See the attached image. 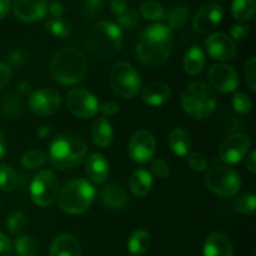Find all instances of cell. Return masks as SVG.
I'll list each match as a JSON object with an SVG mask.
<instances>
[{
	"label": "cell",
	"instance_id": "obj_1",
	"mask_svg": "<svg viewBox=\"0 0 256 256\" xmlns=\"http://www.w3.org/2000/svg\"><path fill=\"white\" fill-rule=\"evenodd\" d=\"M172 49V32L165 24L148 26L138 39L135 54L145 66H159L169 59Z\"/></svg>",
	"mask_w": 256,
	"mask_h": 256
},
{
	"label": "cell",
	"instance_id": "obj_2",
	"mask_svg": "<svg viewBox=\"0 0 256 256\" xmlns=\"http://www.w3.org/2000/svg\"><path fill=\"white\" fill-rule=\"evenodd\" d=\"M88 145L82 136L64 132L55 138L49 148L48 160L58 170H70L84 159Z\"/></svg>",
	"mask_w": 256,
	"mask_h": 256
},
{
	"label": "cell",
	"instance_id": "obj_3",
	"mask_svg": "<svg viewBox=\"0 0 256 256\" xmlns=\"http://www.w3.org/2000/svg\"><path fill=\"white\" fill-rule=\"evenodd\" d=\"M86 46L98 59H112L122 48V29L112 22H96L88 32Z\"/></svg>",
	"mask_w": 256,
	"mask_h": 256
},
{
	"label": "cell",
	"instance_id": "obj_4",
	"mask_svg": "<svg viewBox=\"0 0 256 256\" xmlns=\"http://www.w3.org/2000/svg\"><path fill=\"white\" fill-rule=\"evenodd\" d=\"M52 74L62 85H74L82 82L88 72V62L82 52L74 48L58 50L52 59Z\"/></svg>",
	"mask_w": 256,
	"mask_h": 256
},
{
	"label": "cell",
	"instance_id": "obj_5",
	"mask_svg": "<svg viewBox=\"0 0 256 256\" xmlns=\"http://www.w3.org/2000/svg\"><path fill=\"white\" fill-rule=\"evenodd\" d=\"M59 206L64 212L79 215L86 212L95 198V189L85 179H72L68 182L59 192Z\"/></svg>",
	"mask_w": 256,
	"mask_h": 256
},
{
	"label": "cell",
	"instance_id": "obj_6",
	"mask_svg": "<svg viewBox=\"0 0 256 256\" xmlns=\"http://www.w3.org/2000/svg\"><path fill=\"white\" fill-rule=\"evenodd\" d=\"M182 108L186 115L196 120L209 118L216 108L212 90L204 82H190L182 95Z\"/></svg>",
	"mask_w": 256,
	"mask_h": 256
},
{
	"label": "cell",
	"instance_id": "obj_7",
	"mask_svg": "<svg viewBox=\"0 0 256 256\" xmlns=\"http://www.w3.org/2000/svg\"><path fill=\"white\" fill-rule=\"evenodd\" d=\"M204 182L210 192L224 198L234 196L242 188L239 174L225 165H216L208 170Z\"/></svg>",
	"mask_w": 256,
	"mask_h": 256
},
{
	"label": "cell",
	"instance_id": "obj_8",
	"mask_svg": "<svg viewBox=\"0 0 256 256\" xmlns=\"http://www.w3.org/2000/svg\"><path fill=\"white\" fill-rule=\"evenodd\" d=\"M112 92L120 98L132 99L142 89V78L130 64L119 62L112 68L109 76Z\"/></svg>",
	"mask_w": 256,
	"mask_h": 256
},
{
	"label": "cell",
	"instance_id": "obj_9",
	"mask_svg": "<svg viewBox=\"0 0 256 256\" xmlns=\"http://www.w3.org/2000/svg\"><path fill=\"white\" fill-rule=\"evenodd\" d=\"M59 195V180L52 170H42L30 184V198L38 206H49Z\"/></svg>",
	"mask_w": 256,
	"mask_h": 256
},
{
	"label": "cell",
	"instance_id": "obj_10",
	"mask_svg": "<svg viewBox=\"0 0 256 256\" xmlns=\"http://www.w3.org/2000/svg\"><path fill=\"white\" fill-rule=\"evenodd\" d=\"M68 109L72 115L80 119H92L99 112L98 98L84 88H75L68 92Z\"/></svg>",
	"mask_w": 256,
	"mask_h": 256
},
{
	"label": "cell",
	"instance_id": "obj_11",
	"mask_svg": "<svg viewBox=\"0 0 256 256\" xmlns=\"http://www.w3.org/2000/svg\"><path fill=\"white\" fill-rule=\"evenodd\" d=\"M29 108L34 114L49 116L62 108V96L59 92L50 88H40L30 94Z\"/></svg>",
	"mask_w": 256,
	"mask_h": 256
},
{
	"label": "cell",
	"instance_id": "obj_12",
	"mask_svg": "<svg viewBox=\"0 0 256 256\" xmlns=\"http://www.w3.org/2000/svg\"><path fill=\"white\" fill-rule=\"evenodd\" d=\"M252 140L246 134H234L225 139L219 148V158L226 164H238L249 152Z\"/></svg>",
	"mask_w": 256,
	"mask_h": 256
},
{
	"label": "cell",
	"instance_id": "obj_13",
	"mask_svg": "<svg viewBox=\"0 0 256 256\" xmlns=\"http://www.w3.org/2000/svg\"><path fill=\"white\" fill-rule=\"evenodd\" d=\"M129 155L135 162L144 164L152 159L156 150V139L149 130H139L129 142Z\"/></svg>",
	"mask_w": 256,
	"mask_h": 256
},
{
	"label": "cell",
	"instance_id": "obj_14",
	"mask_svg": "<svg viewBox=\"0 0 256 256\" xmlns=\"http://www.w3.org/2000/svg\"><path fill=\"white\" fill-rule=\"evenodd\" d=\"M208 54L219 62H229L236 55V42L224 32H212L205 40Z\"/></svg>",
	"mask_w": 256,
	"mask_h": 256
},
{
	"label": "cell",
	"instance_id": "obj_15",
	"mask_svg": "<svg viewBox=\"0 0 256 256\" xmlns=\"http://www.w3.org/2000/svg\"><path fill=\"white\" fill-rule=\"evenodd\" d=\"M208 78L214 89L220 92H234L239 86L236 70L228 64H215L210 68Z\"/></svg>",
	"mask_w": 256,
	"mask_h": 256
},
{
	"label": "cell",
	"instance_id": "obj_16",
	"mask_svg": "<svg viewBox=\"0 0 256 256\" xmlns=\"http://www.w3.org/2000/svg\"><path fill=\"white\" fill-rule=\"evenodd\" d=\"M224 9L216 2H209L198 10L192 20V26L200 34H206L214 30L222 22Z\"/></svg>",
	"mask_w": 256,
	"mask_h": 256
},
{
	"label": "cell",
	"instance_id": "obj_17",
	"mask_svg": "<svg viewBox=\"0 0 256 256\" xmlns=\"http://www.w3.org/2000/svg\"><path fill=\"white\" fill-rule=\"evenodd\" d=\"M48 6V0H14L12 12L22 22H32L45 16Z\"/></svg>",
	"mask_w": 256,
	"mask_h": 256
},
{
	"label": "cell",
	"instance_id": "obj_18",
	"mask_svg": "<svg viewBox=\"0 0 256 256\" xmlns=\"http://www.w3.org/2000/svg\"><path fill=\"white\" fill-rule=\"evenodd\" d=\"M100 199H102V204L109 208L110 210H122L129 202V198H128L124 188L115 182L108 184L106 186L102 188V192H100Z\"/></svg>",
	"mask_w": 256,
	"mask_h": 256
},
{
	"label": "cell",
	"instance_id": "obj_19",
	"mask_svg": "<svg viewBox=\"0 0 256 256\" xmlns=\"http://www.w3.org/2000/svg\"><path fill=\"white\" fill-rule=\"evenodd\" d=\"M50 256H82V246L72 235H58L50 245Z\"/></svg>",
	"mask_w": 256,
	"mask_h": 256
},
{
	"label": "cell",
	"instance_id": "obj_20",
	"mask_svg": "<svg viewBox=\"0 0 256 256\" xmlns=\"http://www.w3.org/2000/svg\"><path fill=\"white\" fill-rule=\"evenodd\" d=\"M85 172L95 184H102L109 176V162L102 154H92L86 159Z\"/></svg>",
	"mask_w": 256,
	"mask_h": 256
},
{
	"label": "cell",
	"instance_id": "obj_21",
	"mask_svg": "<svg viewBox=\"0 0 256 256\" xmlns=\"http://www.w3.org/2000/svg\"><path fill=\"white\" fill-rule=\"evenodd\" d=\"M204 256H232V245L222 232H212L205 240Z\"/></svg>",
	"mask_w": 256,
	"mask_h": 256
},
{
	"label": "cell",
	"instance_id": "obj_22",
	"mask_svg": "<svg viewBox=\"0 0 256 256\" xmlns=\"http://www.w3.org/2000/svg\"><path fill=\"white\" fill-rule=\"evenodd\" d=\"M172 90L165 82H152L142 89V98L144 102L152 106H160L170 99Z\"/></svg>",
	"mask_w": 256,
	"mask_h": 256
},
{
	"label": "cell",
	"instance_id": "obj_23",
	"mask_svg": "<svg viewBox=\"0 0 256 256\" xmlns=\"http://www.w3.org/2000/svg\"><path fill=\"white\" fill-rule=\"evenodd\" d=\"M192 135L182 128H175L169 134V146L176 156H186L192 150Z\"/></svg>",
	"mask_w": 256,
	"mask_h": 256
},
{
	"label": "cell",
	"instance_id": "obj_24",
	"mask_svg": "<svg viewBox=\"0 0 256 256\" xmlns=\"http://www.w3.org/2000/svg\"><path fill=\"white\" fill-rule=\"evenodd\" d=\"M92 142L99 148H108L114 138L112 122L105 116L98 118L92 125Z\"/></svg>",
	"mask_w": 256,
	"mask_h": 256
},
{
	"label": "cell",
	"instance_id": "obj_25",
	"mask_svg": "<svg viewBox=\"0 0 256 256\" xmlns=\"http://www.w3.org/2000/svg\"><path fill=\"white\" fill-rule=\"evenodd\" d=\"M152 176L149 170L136 169L132 172L129 180V188L132 194L138 198L146 196L152 188Z\"/></svg>",
	"mask_w": 256,
	"mask_h": 256
},
{
	"label": "cell",
	"instance_id": "obj_26",
	"mask_svg": "<svg viewBox=\"0 0 256 256\" xmlns=\"http://www.w3.org/2000/svg\"><path fill=\"white\" fill-rule=\"evenodd\" d=\"M182 65L188 74L198 75L202 72L205 65V52L198 45H192L184 54Z\"/></svg>",
	"mask_w": 256,
	"mask_h": 256
},
{
	"label": "cell",
	"instance_id": "obj_27",
	"mask_svg": "<svg viewBox=\"0 0 256 256\" xmlns=\"http://www.w3.org/2000/svg\"><path fill=\"white\" fill-rule=\"evenodd\" d=\"M150 246H152V236L144 229L135 230L128 240V250L132 256L145 254L150 249Z\"/></svg>",
	"mask_w": 256,
	"mask_h": 256
},
{
	"label": "cell",
	"instance_id": "obj_28",
	"mask_svg": "<svg viewBox=\"0 0 256 256\" xmlns=\"http://www.w3.org/2000/svg\"><path fill=\"white\" fill-rule=\"evenodd\" d=\"M22 109H24V102L20 95L15 92H6L0 99V112L10 119L19 116Z\"/></svg>",
	"mask_w": 256,
	"mask_h": 256
},
{
	"label": "cell",
	"instance_id": "obj_29",
	"mask_svg": "<svg viewBox=\"0 0 256 256\" xmlns=\"http://www.w3.org/2000/svg\"><path fill=\"white\" fill-rule=\"evenodd\" d=\"M256 0H232V14L238 22H246L255 14Z\"/></svg>",
	"mask_w": 256,
	"mask_h": 256
},
{
	"label": "cell",
	"instance_id": "obj_30",
	"mask_svg": "<svg viewBox=\"0 0 256 256\" xmlns=\"http://www.w3.org/2000/svg\"><path fill=\"white\" fill-rule=\"evenodd\" d=\"M19 175L10 165L2 164L0 166V189L10 192L19 186Z\"/></svg>",
	"mask_w": 256,
	"mask_h": 256
},
{
	"label": "cell",
	"instance_id": "obj_31",
	"mask_svg": "<svg viewBox=\"0 0 256 256\" xmlns=\"http://www.w3.org/2000/svg\"><path fill=\"white\" fill-rule=\"evenodd\" d=\"M139 14L145 19L156 22L165 16V8L156 0H146L140 5Z\"/></svg>",
	"mask_w": 256,
	"mask_h": 256
},
{
	"label": "cell",
	"instance_id": "obj_32",
	"mask_svg": "<svg viewBox=\"0 0 256 256\" xmlns=\"http://www.w3.org/2000/svg\"><path fill=\"white\" fill-rule=\"evenodd\" d=\"M189 8L188 6H178L174 8L168 15V26L170 30L182 29L186 25L189 20Z\"/></svg>",
	"mask_w": 256,
	"mask_h": 256
},
{
	"label": "cell",
	"instance_id": "obj_33",
	"mask_svg": "<svg viewBox=\"0 0 256 256\" xmlns=\"http://www.w3.org/2000/svg\"><path fill=\"white\" fill-rule=\"evenodd\" d=\"M14 250L18 256H35L38 254V242L32 236L22 235L15 240Z\"/></svg>",
	"mask_w": 256,
	"mask_h": 256
},
{
	"label": "cell",
	"instance_id": "obj_34",
	"mask_svg": "<svg viewBox=\"0 0 256 256\" xmlns=\"http://www.w3.org/2000/svg\"><path fill=\"white\" fill-rule=\"evenodd\" d=\"M48 160V155L44 152L38 149H32L29 152H24L20 159L22 165L26 169H35V168H40L44 165Z\"/></svg>",
	"mask_w": 256,
	"mask_h": 256
},
{
	"label": "cell",
	"instance_id": "obj_35",
	"mask_svg": "<svg viewBox=\"0 0 256 256\" xmlns=\"http://www.w3.org/2000/svg\"><path fill=\"white\" fill-rule=\"evenodd\" d=\"M234 209L242 215L254 214L256 210V196L252 192H246L234 202Z\"/></svg>",
	"mask_w": 256,
	"mask_h": 256
},
{
	"label": "cell",
	"instance_id": "obj_36",
	"mask_svg": "<svg viewBox=\"0 0 256 256\" xmlns=\"http://www.w3.org/2000/svg\"><path fill=\"white\" fill-rule=\"evenodd\" d=\"M48 32L56 38H65L70 34V24L62 18H52L45 24Z\"/></svg>",
	"mask_w": 256,
	"mask_h": 256
},
{
	"label": "cell",
	"instance_id": "obj_37",
	"mask_svg": "<svg viewBox=\"0 0 256 256\" xmlns=\"http://www.w3.org/2000/svg\"><path fill=\"white\" fill-rule=\"evenodd\" d=\"M140 20V14L138 10H135L134 8H126L124 12H122L120 15L116 16L118 26L119 28H125V29H130V28H134L135 25H138Z\"/></svg>",
	"mask_w": 256,
	"mask_h": 256
},
{
	"label": "cell",
	"instance_id": "obj_38",
	"mask_svg": "<svg viewBox=\"0 0 256 256\" xmlns=\"http://www.w3.org/2000/svg\"><path fill=\"white\" fill-rule=\"evenodd\" d=\"M232 109L242 115H248L252 110V102L249 95L244 92H235L232 96Z\"/></svg>",
	"mask_w": 256,
	"mask_h": 256
},
{
	"label": "cell",
	"instance_id": "obj_39",
	"mask_svg": "<svg viewBox=\"0 0 256 256\" xmlns=\"http://www.w3.org/2000/svg\"><path fill=\"white\" fill-rule=\"evenodd\" d=\"M26 225V216L22 212H12L6 219V228L12 234L16 235Z\"/></svg>",
	"mask_w": 256,
	"mask_h": 256
},
{
	"label": "cell",
	"instance_id": "obj_40",
	"mask_svg": "<svg viewBox=\"0 0 256 256\" xmlns=\"http://www.w3.org/2000/svg\"><path fill=\"white\" fill-rule=\"evenodd\" d=\"M188 162H189V166L194 172H202L208 169V160L202 152H192V154H189Z\"/></svg>",
	"mask_w": 256,
	"mask_h": 256
},
{
	"label": "cell",
	"instance_id": "obj_41",
	"mask_svg": "<svg viewBox=\"0 0 256 256\" xmlns=\"http://www.w3.org/2000/svg\"><path fill=\"white\" fill-rule=\"evenodd\" d=\"M150 169H152V174L160 179H166L170 176L169 165L162 159H152L150 162Z\"/></svg>",
	"mask_w": 256,
	"mask_h": 256
},
{
	"label": "cell",
	"instance_id": "obj_42",
	"mask_svg": "<svg viewBox=\"0 0 256 256\" xmlns=\"http://www.w3.org/2000/svg\"><path fill=\"white\" fill-rule=\"evenodd\" d=\"M245 79L252 92L256 90V58L252 56L245 64Z\"/></svg>",
	"mask_w": 256,
	"mask_h": 256
},
{
	"label": "cell",
	"instance_id": "obj_43",
	"mask_svg": "<svg viewBox=\"0 0 256 256\" xmlns=\"http://www.w3.org/2000/svg\"><path fill=\"white\" fill-rule=\"evenodd\" d=\"M102 6V0H84L82 12L85 16L95 18L100 12Z\"/></svg>",
	"mask_w": 256,
	"mask_h": 256
},
{
	"label": "cell",
	"instance_id": "obj_44",
	"mask_svg": "<svg viewBox=\"0 0 256 256\" xmlns=\"http://www.w3.org/2000/svg\"><path fill=\"white\" fill-rule=\"evenodd\" d=\"M249 25L236 24L234 25V26H232V29H230V38H232L235 42H240V40H242L248 34H249Z\"/></svg>",
	"mask_w": 256,
	"mask_h": 256
},
{
	"label": "cell",
	"instance_id": "obj_45",
	"mask_svg": "<svg viewBox=\"0 0 256 256\" xmlns=\"http://www.w3.org/2000/svg\"><path fill=\"white\" fill-rule=\"evenodd\" d=\"M99 110L105 115V116H112V115L118 114L120 110L119 104L114 102H106L104 104H102V106H99Z\"/></svg>",
	"mask_w": 256,
	"mask_h": 256
},
{
	"label": "cell",
	"instance_id": "obj_46",
	"mask_svg": "<svg viewBox=\"0 0 256 256\" xmlns=\"http://www.w3.org/2000/svg\"><path fill=\"white\" fill-rule=\"evenodd\" d=\"M10 76H12V69L8 64L0 62V89L5 86L9 82Z\"/></svg>",
	"mask_w": 256,
	"mask_h": 256
},
{
	"label": "cell",
	"instance_id": "obj_47",
	"mask_svg": "<svg viewBox=\"0 0 256 256\" xmlns=\"http://www.w3.org/2000/svg\"><path fill=\"white\" fill-rule=\"evenodd\" d=\"M0 256H12V242L2 232H0Z\"/></svg>",
	"mask_w": 256,
	"mask_h": 256
},
{
	"label": "cell",
	"instance_id": "obj_48",
	"mask_svg": "<svg viewBox=\"0 0 256 256\" xmlns=\"http://www.w3.org/2000/svg\"><path fill=\"white\" fill-rule=\"evenodd\" d=\"M110 8H112V12L118 16V15H120L126 10L128 4L125 0H112L110 2Z\"/></svg>",
	"mask_w": 256,
	"mask_h": 256
},
{
	"label": "cell",
	"instance_id": "obj_49",
	"mask_svg": "<svg viewBox=\"0 0 256 256\" xmlns=\"http://www.w3.org/2000/svg\"><path fill=\"white\" fill-rule=\"evenodd\" d=\"M48 10H49L50 15L52 18H62V15L64 14V6H62V2H52L50 6H48Z\"/></svg>",
	"mask_w": 256,
	"mask_h": 256
},
{
	"label": "cell",
	"instance_id": "obj_50",
	"mask_svg": "<svg viewBox=\"0 0 256 256\" xmlns=\"http://www.w3.org/2000/svg\"><path fill=\"white\" fill-rule=\"evenodd\" d=\"M9 62L14 65H20L24 62V54L20 50H12L9 54Z\"/></svg>",
	"mask_w": 256,
	"mask_h": 256
},
{
	"label": "cell",
	"instance_id": "obj_51",
	"mask_svg": "<svg viewBox=\"0 0 256 256\" xmlns=\"http://www.w3.org/2000/svg\"><path fill=\"white\" fill-rule=\"evenodd\" d=\"M246 168L252 172H256V152L255 150L250 152L249 154L246 155Z\"/></svg>",
	"mask_w": 256,
	"mask_h": 256
},
{
	"label": "cell",
	"instance_id": "obj_52",
	"mask_svg": "<svg viewBox=\"0 0 256 256\" xmlns=\"http://www.w3.org/2000/svg\"><path fill=\"white\" fill-rule=\"evenodd\" d=\"M10 6H12L10 0H0V20L6 16L10 10Z\"/></svg>",
	"mask_w": 256,
	"mask_h": 256
},
{
	"label": "cell",
	"instance_id": "obj_53",
	"mask_svg": "<svg viewBox=\"0 0 256 256\" xmlns=\"http://www.w3.org/2000/svg\"><path fill=\"white\" fill-rule=\"evenodd\" d=\"M18 92H19L22 95H30L32 92V88L29 82H19V85H18Z\"/></svg>",
	"mask_w": 256,
	"mask_h": 256
},
{
	"label": "cell",
	"instance_id": "obj_54",
	"mask_svg": "<svg viewBox=\"0 0 256 256\" xmlns=\"http://www.w3.org/2000/svg\"><path fill=\"white\" fill-rule=\"evenodd\" d=\"M49 125H42V126L38 129V136H39L40 139H45V138L49 136Z\"/></svg>",
	"mask_w": 256,
	"mask_h": 256
},
{
	"label": "cell",
	"instance_id": "obj_55",
	"mask_svg": "<svg viewBox=\"0 0 256 256\" xmlns=\"http://www.w3.org/2000/svg\"><path fill=\"white\" fill-rule=\"evenodd\" d=\"M5 152H6V142H5L4 134L0 130V160L2 159V156L5 155Z\"/></svg>",
	"mask_w": 256,
	"mask_h": 256
},
{
	"label": "cell",
	"instance_id": "obj_56",
	"mask_svg": "<svg viewBox=\"0 0 256 256\" xmlns=\"http://www.w3.org/2000/svg\"><path fill=\"white\" fill-rule=\"evenodd\" d=\"M222 2H224V0H222Z\"/></svg>",
	"mask_w": 256,
	"mask_h": 256
}]
</instances>
